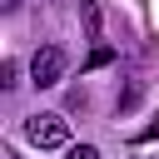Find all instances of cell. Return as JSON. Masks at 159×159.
I'll return each mask as SVG.
<instances>
[{"mask_svg":"<svg viewBox=\"0 0 159 159\" xmlns=\"http://www.w3.org/2000/svg\"><path fill=\"white\" fill-rule=\"evenodd\" d=\"M15 84H20V65L5 60V65H0V89H15Z\"/></svg>","mask_w":159,"mask_h":159,"instance_id":"4","label":"cell"},{"mask_svg":"<svg viewBox=\"0 0 159 159\" xmlns=\"http://www.w3.org/2000/svg\"><path fill=\"white\" fill-rule=\"evenodd\" d=\"M25 139L35 149H70V119L65 114H30L25 119Z\"/></svg>","mask_w":159,"mask_h":159,"instance_id":"1","label":"cell"},{"mask_svg":"<svg viewBox=\"0 0 159 159\" xmlns=\"http://www.w3.org/2000/svg\"><path fill=\"white\" fill-rule=\"evenodd\" d=\"M109 60H114V50H109V45H94L89 60H84V70H99V65H109Z\"/></svg>","mask_w":159,"mask_h":159,"instance_id":"3","label":"cell"},{"mask_svg":"<svg viewBox=\"0 0 159 159\" xmlns=\"http://www.w3.org/2000/svg\"><path fill=\"white\" fill-rule=\"evenodd\" d=\"M65 159H99V149H94V144H70Z\"/></svg>","mask_w":159,"mask_h":159,"instance_id":"6","label":"cell"},{"mask_svg":"<svg viewBox=\"0 0 159 159\" xmlns=\"http://www.w3.org/2000/svg\"><path fill=\"white\" fill-rule=\"evenodd\" d=\"M84 25H89V40L99 35V5L94 0H84Z\"/></svg>","mask_w":159,"mask_h":159,"instance_id":"5","label":"cell"},{"mask_svg":"<svg viewBox=\"0 0 159 159\" xmlns=\"http://www.w3.org/2000/svg\"><path fill=\"white\" fill-rule=\"evenodd\" d=\"M65 50L60 45H45V50H35V60H30V84L35 89H55L60 80H65Z\"/></svg>","mask_w":159,"mask_h":159,"instance_id":"2","label":"cell"}]
</instances>
